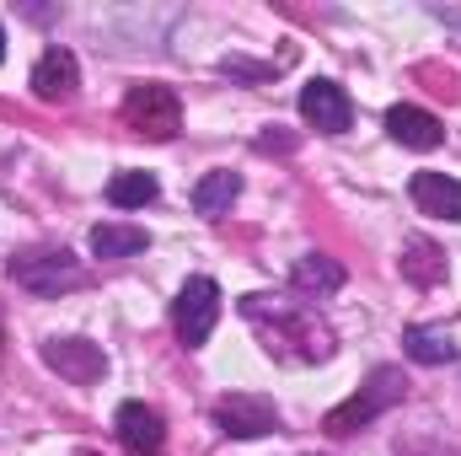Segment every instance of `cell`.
I'll use <instances>...</instances> for the list:
<instances>
[{
    "label": "cell",
    "instance_id": "obj_1",
    "mask_svg": "<svg viewBox=\"0 0 461 456\" xmlns=\"http://www.w3.org/2000/svg\"><path fill=\"white\" fill-rule=\"evenodd\" d=\"M236 312L252 323V333L263 339V349L279 360V365H322L339 354L333 328L301 301V296H241Z\"/></svg>",
    "mask_w": 461,
    "mask_h": 456
},
{
    "label": "cell",
    "instance_id": "obj_2",
    "mask_svg": "<svg viewBox=\"0 0 461 456\" xmlns=\"http://www.w3.org/2000/svg\"><path fill=\"white\" fill-rule=\"evenodd\" d=\"M402 397H408V376H402L397 365H375L370 381L322 419V430H328V435H359L365 424H375V419H381L386 408H397Z\"/></svg>",
    "mask_w": 461,
    "mask_h": 456
},
{
    "label": "cell",
    "instance_id": "obj_3",
    "mask_svg": "<svg viewBox=\"0 0 461 456\" xmlns=\"http://www.w3.org/2000/svg\"><path fill=\"white\" fill-rule=\"evenodd\" d=\"M22 290H32V296H65V290H76V285H86V269H81V258H70L65 247H38V252H22V258H11V269H5Z\"/></svg>",
    "mask_w": 461,
    "mask_h": 456
},
{
    "label": "cell",
    "instance_id": "obj_4",
    "mask_svg": "<svg viewBox=\"0 0 461 456\" xmlns=\"http://www.w3.org/2000/svg\"><path fill=\"white\" fill-rule=\"evenodd\" d=\"M123 123H129L134 134H145V140H177V129H183V103H177L172 87L140 81V87H129V97H123Z\"/></svg>",
    "mask_w": 461,
    "mask_h": 456
},
{
    "label": "cell",
    "instance_id": "obj_5",
    "mask_svg": "<svg viewBox=\"0 0 461 456\" xmlns=\"http://www.w3.org/2000/svg\"><path fill=\"white\" fill-rule=\"evenodd\" d=\"M215 323H221V285L210 274H194L172 301V328H177L183 349H204Z\"/></svg>",
    "mask_w": 461,
    "mask_h": 456
},
{
    "label": "cell",
    "instance_id": "obj_6",
    "mask_svg": "<svg viewBox=\"0 0 461 456\" xmlns=\"http://www.w3.org/2000/svg\"><path fill=\"white\" fill-rule=\"evenodd\" d=\"M215 424H221V435L258 441V435H274L279 430V408L263 392H230V397L215 403Z\"/></svg>",
    "mask_w": 461,
    "mask_h": 456
},
{
    "label": "cell",
    "instance_id": "obj_7",
    "mask_svg": "<svg viewBox=\"0 0 461 456\" xmlns=\"http://www.w3.org/2000/svg\"><path fill=\"white\" fill-rule=\"evenodd\" d=\"M43 365L54 376H65L70 387H97L108 376V354L92 339H49L43 343Z\"/></svg>",
    "mask_w": 461,
    "mask_h": 456
},
{
    "label": "cell",
    "instance_id": "obj_8",
    "mask_svg": "<svg viewBox=\"0 0 461 456\" xmlns=\"http://www.w3.org/2000/svg\"><path fill=\"white\" fill-rule=\"evenodd\" d=\"M301 118L322 134H344L354 123V103L339 81H312V87H301Z\"/></svg>",
    "mask_w": 461,
    "mask_h": 456
},
{
    "label": "cell",
    "instance_id": "obj_9",
    "mask_svg": "<svg viewBox=\"0 0 461 456\" xmlns=\"http://www.w3.org/2000/svg\"><path fill=\"white\" fill-rule=\"evenodd\" d=\"M81 87V65L70 49H43L38 65H32V97L38 103H70Z\"/></svg>",
    "mask_w": 461,
    "mask_h": 456
},
{
    "label": "cell",
    "instance_id": "obj_10",
    "mask_svg": "<svg viewBox=\"0 0 461 456\" xmlns=\"http://www.w3.org/2000/svg\"><path fill=\"white\" fill-rule=\"evenodd\" d=\"M118 441L129 446L134 456H161V441H167V424H161V414L150 408V403H118V419H113Z\"/></svg>",
    "mask_w": 461,
    "mask_h": 456
},
{
    "label": "cell",
    "instance_id": "obj_11",
    "mask_svg": "<svg viewBox=\"0 0 461 456\" xmlns=\"http://www.w3.org/2000/svg\"><path fill=\"white\" fill-rule=\"evenodd\" d=\"M386 134L408 150H440L446 145V123L429 114V108H413V103H397L386 108Z\"/></svg>",
    "mask_w": 461,
    "mask_h": 456
},
{
    "label": "cell",
    "instance_id": "obj_12",
    "mask_svg": "<svg viewBox=\"0 0 461 456\" xmlns=\"http://www.w3.org/2000/svg\"><path fill=\"white\" fill-rule=\"evenodd\" d=\"M290 290H295L301 301H328V296L344 290V263L328 258V252H306V258L290 269Z\"/></svg>",
    "mask_w": 461,
    "mask_h": 456
},
{
    "label": "cell",
    "instance_id": "obj_13",
    "mask_svg": "<svg viewBox=\"0 0 461 456\" xmlns=\"http://www.w3.org/2000/svg\"><path fill=\"white\" fill-rule=\"evenodd\" d=\"M408 194H413V205H419L424 215L461 226V183L456 178H446V172H413Z\"/></svg>",
    "mask_w": 461,
    "mask_h": 456
},
{
    "label": "cell",
    "instance_id": "obj_14",
    "mask_svg": "<svg viewBox=\"0 0 461 456\" xmlns=\"http://www.w3.org/2000/svg\"><path fill=\"white\" fill-rule=\"evenodd\" d=\"M402 279L419 285V290H435L446 279V252L429 242V236H408L402 242Z\"/></svg>",
    "mask_w": 461,
    "mask_h": 456
},
{
    "label": "cell",
    "instance_id": "obj_15",
    "mask_svg": "<svg viewBox=\"0 0 461 456\" xmlns=\"http://www.w3.org/2000/svg\"><path fill=\"white\" fill-rule=\"evenodd\" d=\"M236 194H241V178L236 172H204L194 183V210L210 215V221H221L230 205H236Z\"/></svg>",
    "mask_w": 461,
    "mask_h": 456
},
{
    "label": "cell",
    "instance_id": "obj_16",
    "mask_svg": "<svg viewBox=\"0 0 461 456\" xmlns=\"http://www.w3.org/2000/svg\"><path fill=\"white\" fill-rule=\"evenodd\" d=\"M145 247H150L145 226H123V221L92 226V252H97V258H134V252H145Z\"/></svg>",
    "mask_w": 461,
    "mask_h": 456
},
{
    "label": "cell",
    "instance_id": "obj_17",
    "mask_svg": "<svg viewBox=\"0 0 461 456\" xmlns=\"http://www.w3.org/2000/svg\"><path fill=\"white\" fill-rule=\"evenodd\" d=\"M156 194H161V183L150 172H113L108 178V205L113 210H145V205H156Z\"/></svg>",
    "mask_w": 461,
    "mask_h": 456
},
{
    "label": "cell",
    "instance_id": "obj_18",
    "mask_svg": "<svg viewBox=\"0 0 461 456\" xmlns=\"http://www.w3.org/2000/svg\"><path fill=\"white\" fill-rule=\"evenodd\" d=\"M402 354L408 360H419V365H451L461 349L451 333H435V328H408L402 333Z\"/></svg>",
    "mask_w": 461,
    "mask_h": 456
},
{
    "label": "cell",
    "instance_id": "obj_19",
    "mask_svg": "<svg viewBox=\"0 0 461 456\" xmlns=\"http://www.w3.org/2000/svg\"><path fill=\"white\" fill-rule=\"evenodd\" d=\"M440 16H446V22H451V27H461V11H440Z\"/></svg>",
    "mask_w": 461,
    "mask_h": 456
},
{
    "label": "cell",
    "instance_id": "obj_20",
    "mask_svg": "<svg viewBox=\"0 0 461 456\" xmlns=\"http://www.w3.org/2000/svg\"><path fill=\"white\" fill-rule=\"evenodd\" d=\"M0 59H5V27H0Z\"/></svg>",
    "mask_w": 461,
    "mask_h": 456
},
{
    "label": "cell",
    "instance_id": "obj_21",
    "mask_svg": "<svg viewBox=\"0 0 461 456\" xmlns=\"http://www.w3.org/2000/svg\"><path fill=\"white\" fill-rule=\"evenodd\" d=\"M76 456H97V451H76Z\"/></svg>",
    "mask_w": 461,
    "mask_h": 456
}]
</instances>
